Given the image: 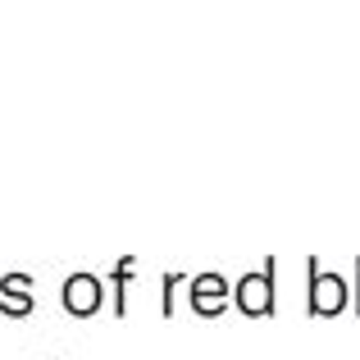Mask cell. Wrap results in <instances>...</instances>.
Returning a JSON list of instances; mask_svg holds the SVG:
<instances>
[{
	"label": "cell",
	"mask_w": 360,
	"mask_h": 360,
	"mask_svg": "<svg viewBox=\"0 0 360 360\" xmlns=\"http://www.w3.org/2000/svg\"><path fill=\"white\" fill-rule=\"evenodd\" d=\"M132 269H137V260L132 255H123L115 264V274H110V283H115V315H128V283H132Z\"/></svg>",
	"instance_id": "6"
},
{
	"label": "cell",
	"mask_w": 360,
	"mask_h": 360,
	"mask_svg": "<svg viewBox=\"0 0 360 360\" xmlns=\"http://www.w3.org/2000/svg\"><path fill=\"white\" fill-rule=\"evenodd\" d=\"M278 260L274 255H264L260 269L242 274L238 283H233V306L242 310L246 319H269L274 310H278Z\"/></svg>",
	"instance_id": "1"
},
{
	"label": "cell",
	"mask_w": 360,
	"mask_h": 360,
	"mask_svg": "<svg viewBox=\"0 0 360 360\" xmlns=\"http://www.w3.org/2000/svg\"><path fill=\"white\" fill-rule=\"evenodd\" d=\"M46 360H60V356H46Z\"/></svg>",
	"instance_id": "9"
},
{
	"label": "cell",
	"mask_w": 360,
	"mask_h": 360,
	"mask_svg": "<svg viewBox=\"0 0 360 360\" xmlns=\"http://www.w3.org/2000/svg\"><path fill=\"white\" fill-rule=\"evenodd\" d=\"M352 288H356V301H352V306H356V315H360V255H356V283H352Z\"/></svg>",
	"instance_id": "8"
},
{
	"label": "cell",
	"mask_w": 360,
	"mask_h": 360,
	"mask_svg": "<svg viewBox=\"0 0 360 360\" xmlns=\"http://www.w3.org/2000/svg\"><path fill=\"white\" fill-rule=\"evenodd\" d=\"M60 306L69 310L73 319H91L101 306H105V283L96 278V274H69L64 278V288H60Z\"/></svg>",
	"instance_id": "4"
},
{
	"label": "cell",
	"mask_w": 360,
	"mask_h": 360,
	"mask_svg": "<svg viewBox=\"0 0 360 360\" xmlns=\"http://www.w3.org/2000/svg\"><path fill=\"white\" fill-rule=\"evenodd\" d=\"M183 283H187V278H183L178 269H169V274H165V283H160V315H165V319L178 310V306H174V297H178V288H183Z\"/></svg>",
	"instance_id": "7"
},
{
	"label": "cell",
	"mask_w": 360,
	"mask_h": 360,
	"mask_svg": "<svg viewBox=\"0 0 360 360\" xmlns=\"http://www.w3.org/2000/svg\"><path fill=\"white\" fill-rule=\"evenodd\" d=\"M229 306H233V283L224 278V274L205 269V274H196V278H187V310H192V315L219 319Z\"/></svg>",
	"instance_id": "3"
},
{
	"label": "cell",
	"mask_w": 360,
	"mask_h": 360,
	"mask_svg": "<svg viewBox=\"0 0 360 360\" xmlns=\"http://www.w3.org/2000/svg\"><path fill=\"white\" fill-rule=\"evenodd\" d=\"M32 310H37L32 278H27V274H5V278H0V315H9V319H27Z\"/></svg>",
	"instance_id": "5"
},
{
	"label": "cell",
	"mask_w": 360,
	"mask_h": 360,
	"mask_svg": "<svg viewBox=\"0 0 360 360\" xmlns=\"http://www.w3.org/2000/svg\"><path fill=\"white\" fill-rule=\"evenodd\" d=\"M306 310L315 319H338L347 306H352V283L347 278H338V274H328V269H319V260L310 255L306 260Z\"/></svg>",
	"instance_id": "2"
}]
</instances>
